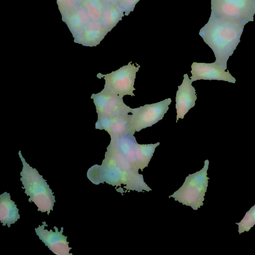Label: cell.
<instances>
[{"instance_id":"obj_1","label":"cell","mask_w":255,"mask_h":255,"mask_svg":"<svg viewBox=\"0 0 255 255\" xmlns=\"http://www.w3.org/2000/svg\"><path fill=\"white\" fill-rule=\"evenodd\" d=\"M245 25L239 21L211 15L200 35L213 50L216 64L227 69V61L240 42Z\"/></svg>"},{"instance_id":"obj_2","label":"cell","mask_w":255,"mask_h":255,"mask_svg":"<svg viewBox=\"0 0 255 255\" xmlns=\"http://www.w3.org/2000/svg\"><path fill=\"white\" fill-rule=\"evenodd\" d=\"M87 175L89 179L96 185L105 182L116 187L123 185L126 192L128 190L137 192L151 191L144 182L142 174L133 170L120 167L105 159L102 165L92 166Z\"/></svg>"},{"instance_id":"obj_3","label":"cell","mask_w":255,"mask_h":255,"mask_svg":"<svg viewBox=\"0 0 255 255\" xmlns=\"http://www.w3.org/2000/svg\"><path fill=\"white\" fill-rule=\"evenodd\" d=\"M19 155L23 166L20 179L23 186L22 189H25L24 193L29 196L28 201L33 202L38 211L46 212L49 215L56 202L53 193L42 176L25 161L20 151Z\"/></svg>"},{"instance_id":"obj_4","label":"cell","mask_w":255,"mask_h":255,"mask_svg":"<svg viewBox=\"0 0 255 255\" xmlns=\"http://www.w3.org/2000/svg\"><path fill=\"white\" fill-rule=\"evenodd\" d=\"M209 163V160H206L203 167L186 177L181 187L169 197L195 210L203 206L209 179L207 177Z\"/></svg>"},{"instance_id":"obj_5","label":"cell","mask_w":255,"mask_h":255,"mask_svg":"<svg viewBox=\"0 0 255 255\" xmlns=\"http://www.w3.org/2000/svg\"><path fill=\"white\" fill-rule=\"evenodd\" d=\"M111 138L109 144L122 154L137 172L139 169L142 171L147 167L156 147L160 144L159 142L154 144H139L134 134L131 133Z\"/></svg>"},{"instance_id":"obj_6","label":"cell","mask_w":255,"mask_h":255,"mask_svg":"<svg viewBox=\"0 0 255 255\" xmlns=\"http://www.w3.org/2000/svg\"><path fill=\"white\" fill-rule=\"evenodd\" d=\"M211 15L240 21L254 20L255 0H211Z\"/></svg>"},{"instance_id":"obj_7","label":"cell","mask_w":255,"mask_h":255,"mask_svg":"<svg viewBox=\"0 0 255 255\" xmlns=\"http://www.w3.org/2000/svg\"><path fill=\"white\" fill-rule=\"evenodd\" d=\"M171 103L169 98L157 103L145 104L143 106L133 109L131 113L129 132L134 134L136 131L158 123L164 117Z\"/></svg>"},{"instance_id":"obj_8","label":"cell","mask_w":255,"mask_h":255,"mask_svg":"<svg viewBox=\"0 0 255 255\" xmlns=\"http://www.w3.org/2000/svg\"><path fill=\"white\" fill-rule=\"evenodd\" d=\"M131 62L119 69L105 75L99 73V78L104 77L105 81L104 88H106L122 98L126 95L134 96L133 91L136 73L139 70L140 66L135 67Z\"/></svg>"},{"instance_id":"obj_9","label":"cell","mask_w":255,"mask_h":255,"mask_svg":"<svg viewBox=\"0 0 255 255\" xmlns=\"http://www.w3.org/2000/svg\"><path fill=\"white\" fill-rule=\"evenodd\" d=\"M96 107L98 118H106L121 113H131L133 109L126 105L123 98L104 88L91 96Z\"/></svg>"},{"instance_id":"obj_10","label":"cell","mask_w":255,"mask_h":255,"mask_svg":"<svg viewBox=\"0 0 255 255\" xmlns=\"http://www.w3.org/2000/svg\"><path fill=\"white\" fill-rule=\"evenodd\" d=\"M42 223V225H39L38 228L35 229V231L45 245L57 255H72V254L69 253L72 248L69 247L67 237L62 234L63 228L61 227V230L59 231L58 228L55 226V232L52 230L48 231L44 228L47 225L46 222L44 221Z\"/></svg>"},{"instance_id":"obj_11","label":"cell","mask_w":255,"mask_h":255,"mask_svg":"<svg viewBox=\"0 0 255 255\" xmlns=\"http://www.w3.org/2000/svg\"><path fill=\"white\" fill-rule=\"evenodd\" d=\"M216 64L211 63H198L194 62L192 64L190 78L192 82L198 80L224 81L235 83L236 79L231 75L229 71Z\"/></svg>"},{"instance_id":"obj_12","label":"cell","mask_w":255,"mask_h":255,"mask_svg":"<svg viewBox=\"0 0 255 255\" xmlns=\"http://www.w3.org/2000/svg\"><path fill=\"white\" fill-rule=\"evenodd\" d=\"M192 83L188 74H185L182 83L178 86L175 98L176 123L179 119H183L189 110L195 105L197 98L195 89Z\"/></svg>"},{"instance_id":"obj_13","label":"cell","mask_w":255,"mask_h":255,"mask_svg":"<svg viewBox=\"0 0 255 255\" xmlns=\"http://www.w3.org/2000/svg\"><path fill=\"white\" fill-rule=\"evenodd\" d=\"M131 114L121 113L108 117L98 118L95 128L105 130L111 138L119 137L130 133L129 127Z\"/></svg>"},{"instance_id":"obj_14","label":"cell","mask_w":255,"mask_h":255,"mask_svg":"<svg viewBox=\"0 0 255 255\" xmlns=\"http://www.w3.org/2000/svg\"><path fill=\"white\" fill-rule=\"evenodd\" d=\"M108 31L101 21L91 20L74 37V41L86 46H95L100 43Z\"/></svg>"},{"instance_id":"obj_15","label":"cell","mask_w":255,"mask_h":255,"mask_svg":"<svg viewBox=\"0 0 255 255\" xmlns=\"http://www.w3.org/2000/svg\"><path fill=\"white\" fill-rule=\"evenodd\" d=\"M62 18L74 37L91 20L86 10L79 3Z\"/></svg>"},{"instance_id":"obj_16","label":"cell","mask_w":255,"mask_h":255,"mask_svg":"<svg viewBox=\"0 0 255 255\" xmlns=\"http://www.w3.org/2000/svg\"><path fill=\"white\" fill-rule=\"evenodd\" d=\"M19 210L10 199V194L6 192L0 195V221L3 226L8 228L20 218Z\"/></svg>"},{"instance_id":"obj_17","label":"cell","mask_w":255,"mask_h":255,"mask_svg":"<svg viewBox=\"0 0 255 255\" xmlns=\"http://www.w3.org/2000/svg\"><path fill=\"white\" fill-rule=\"evenodd\" d=\"M78 3L86 10L91 20L101 21L106 3L102 0H79Z\"/></svg>"},{"instance_id":"obj_18","label":"cell","mask_w":255,"mask_h":255,"mask_svg":"<svg viewBox=\"0 0 255 255\" xmlns=\"http://www.w3.org/2000/svg\"><path fill=\"white\" fill-rule=\"evenodd\" d=\"M120 17V13L118 8L112 3H106L101 22L107 30H110L119 20Z\"/></svg>"},{"instance_id":"obj_19","label":"cell","mask_w":255,"mask_h":255,"mask_svg":"<svg viewBox=\"0 0 255 255\" xmlns=\"http://www.w3.org/2000/svg\"><path fill=\"white\" fill-rule=\"evenodd\" d=\"M238 225V232L240 234L245 232H248L255 225V204L246 212L243 219L239 223H236Z\"/></svg>"},{"instance_id":"obj_20","label":"cell","mask_w":255,"mask_h":255,"mask_svg":"<svg viewBox=\"0 0 255 255\" xmlns=\"http://www.w3.org/2000/svg\"><path fill=\"white\" fill-rule=\"evenodd\" d=\"M78 1L79 0H57L62 17L76 7L78 4Z\"/></svg>"},{"instance_id":"obj_21","label":"cell","mask_w":255,"mask_h":255,"mask_svg":"<svg viewBox=\"0 0 255 255\" xmlns=\"http://www.w3.org/2000/svg\"><path fill=\"white\" fill-rule=\"evenodd\" d=\"M137 0H125V3L128 5H131L134 3Z\"/></svg>"},{"instance_id":"obj_22","label":"cell","mask_w":255,"mask_h":255,"mask_svg":"<svg viewBox=\"0 0 255 255\" xmlns=\"http://www.w3.org/2000/svg\"><path fill=\"white\" fill-rule=\"evenodd\" d=\"M106 3H112L115 0H102Z\"/></svg>"}]
</instances>
